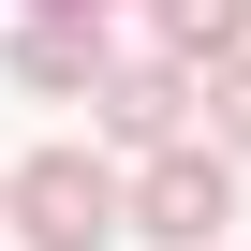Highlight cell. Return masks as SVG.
<instances>
[{
  "mask_svg": "<svg viewBox=\"0 0 251 251\" xmlns=\"http://www.w3.org/2000/svg\"><path fill=\"white\" fill-rule=\"evenodd\" d=\"M0 222H15V251H103V236H118V163H103V148L0 163Z\"/></svg>",
  "mask_w": 251,
  "mask_h": 251,
  "instance_id": "6da1fadb",
  "label": "cell"
},
{
  "mask_svg": "<svg viewBox=\"0 0 251 251\" xmlns=\"http://www.w3.org/2000/svg\"><path fill=\"white\" fill-rule=\"evenodd\" d=\"M222 222H236V163H222L207 133L118 177V236H163V251H222Z\"/></svg>",
  "mask_w": 251,
  "mask_h": 251,
  "instance_id": "7a4b0ae2",
  "label": "cell"
},
{
  "mask_svg": "<svg viewBox=\"0 0 251 251\" xmlns=\"http://www.w3.org/2000/svg\"><path fill=\"white\" fill-rule=\"evenodd\" d=\"M89 118H103V148H133V163H163V148H192V74L133 45V59H103Z\"/></svg>",
  "mask_w": 251,
  "mask_h": 251,
  "instance_id": "3957f363",
  "label": "cell"
},
{
  "mask_svg": "<svg viewBox=\"0 0 251 251\" xmlns=\"http://www.w3.org/2000/svg\"><path fill=\"white\" fill-rule=\"evenodd\" d=\"M103 15H30L15 30V89H45V103H74V89H103Z\"/></svg>",
  "mask_w": 251,
  "mask_h": 251,
  "instance_id": "277c9868",
  "label": "cell"
},
{
  "mask_svg": "<svg viewBox=\"0 0 251 251\" xmlns=\"http://www.w3.org/2000/svg\"><path fill=\"white\" fill-rule=\"evenodd\" d=\"M148 59H177L192 89L222 74V59H251V0H163V45Z\"/></svg>",
  "mask_w": 251,
  "mask_h": 251,
  "instance_id": "5b68a950",
  "label": "cell"
},
{
  "mask_svg": "<svg viewBox=\"0 0 251 251\" xmlns=\"http://www.w3.org/2000/svg\"><path fill=\"white\" fill-rule=\"evenodd\" d=\"M192 103H207V148H222V163H251V59H222Z\"/></svg>",
  "mask_w": 251,
  "mask_h": 251,
  "instance_id": "8992f818",
  "label": "cell"
},
{
  "mask_svg": "<svg viewBox=\"0 0 251 251\" xmlns=\"http://www.w3.org/2000/svg\"><path fill=\"white\" fill-rule=\"evenodd\" d=\"M45 15H103V0H45Z\"/></svg>",
  "mask_w": 251,
  "mask_h": 251,
  "instance_id": "52a82bcc",
  "label": "cell"
}]
</instances>
